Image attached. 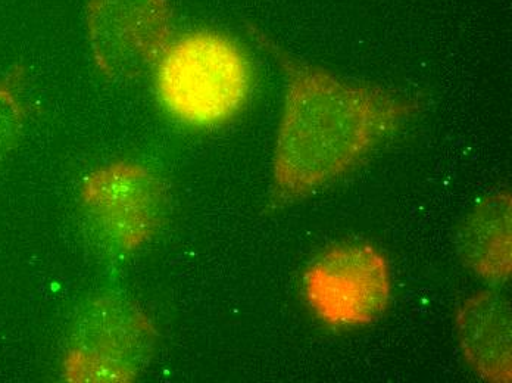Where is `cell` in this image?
<instances>
[{
    "instance_id": "cell-7",
    "label": "cell",
    "mask_w": 512,
    "mask_h": 383,
    "mask_svg": "<svg viewBox=\"0 0 512 383\" xmlns=\"http://www.w3.org/2000/svg\"><path fill=\"white\" fill-rule=\"evenodd\" d=\"M511 319L510 297L499 288L476 292L458 310V345L465 361L483 381H512Z\"/></svg>"
},
{
    "instance_id": "cell-6",
    "label": "cell",
    "mask_w": 512,
    "mask_h": 383,
    "mask_svg": "<svg viewBox=\"0 0 512 383\" xmlns=\"http://www.w3.org/2000/svg\"><path fill=\"white\" fill-rule=\"evenodd\" d=\"M81 204L109 248L130 254L151 241L165 213L161 179L145 165L117 161L84 179Z\"/></svg>"
},
{
    "instance_id": "cell-4",
    "label": "cell",
    "mask_w": 512,
    "mask_h": 383,
    "mask_svg": "<svg viewBox=\"0 0 512 383\" xmlns=\"http://www.w3.org/2000/svg\"><path fill=\"white\" fill-rule=\"evenodd\" d=\"M87 33L96 67L111 82L154 71L174 40L170 0H89Z\"/></svg>"
},
{
    "instance_id": "cell-8",
    "label": "cell",
    "mask_w": 512,
    "mask_h": 383,
    "mask_svg": "<svg viewBox=\"0 0 512 383\" xmlns=\"http://www.w3.org/2000/svg\"><path fill=\"white\" fill-rule=\"evenodd\" d=\"M512 198L499 191L483 198L462 223L458 252L462 263L490 285H502L512 272Z\"/></svg>"
},
{
    "instance_id": "cell-9",
    "label": "cell",
    "mask_w": 512,
    "mask_h": 383,
    "mask_svg": "<svg viewBox=\"0 0 512 383\" xmlns=\"http://www.w3.org/2000/svg\"><path fill=\"white\" fill-rule=\"evenodd\" d=\"M24 83V68L12 67L0 77V163L17 145L26 123V108L21 99Z\"/></svg>"
},
{
    "instance_id": "cell-3",
    "label": "cell",
    "mask_w": 512,
    "mask_h": 383,
    "mask_svg": "<svg viewBox=\"0 0 512 383\" xmlns=\"http://www.w3.org/2000/svg\"><path fill=\"white\" fill-rule=\"evenodd\" d=\"M151 320L127 298L103 295L78 314L64 376L70 382H131L154 351Z\"/></svg>"
},
{
    "instance_id": "cell-1",
    "label": "cell",
    "mask_w": 512,
    "mask_h": 383,
    "mask_svg": "<svg viewBox=\"0 0 512 383\" xmlns=\"http://www.w3.org/2000/svg\"><path fill=\"white\" fill-rule=\"evenodd\" d=\"M286 77V98L273 158V207L298 201L351 171L418 111L392 90L343 82L301 61L248 24Z\"/></svg>"
},
{
    "instance_id": "cell-5",
    "label": "cell",
    "mask_w": 512,
    "mask_h": 383,
    "mask_svg": "<svg viewBox=\"0 0 512 383\" xmlns=\"http://www.w3.org/2000/svg\"><path fill=\"white\" fill-rule=\"evenodd\" d=\"M390 292L389 263L379 249L367 244L329 249L304 276L309 307L333 328L376 322L389 305Z\"/></svg>"
},
{
    "instance_id": "cell-2",
    "label": "cell",
    "mask_w": 512,
    "mask_h": 383,
    "mask_svg": "<svg viewBox=\"0 0 512 383\" xmlns=\"http://www.w3.org/2000/svg\"><path fill=\"white\" fill-rule=\"evenodd\" d=\"M156 93L171 117L192 127H214L248 104L254 71L243 49L217 31L174 39L155 68Z\"/></svg>"
}]
</instances>
